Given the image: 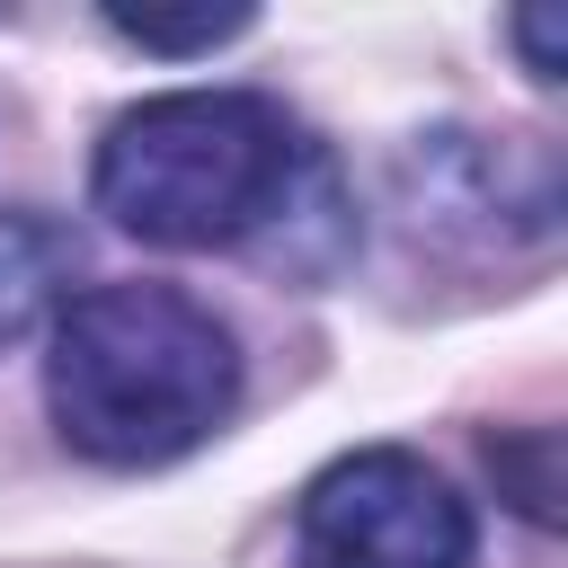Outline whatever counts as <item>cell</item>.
I'll return each instance as SVG.
<instances>
[{
  "label": "cell",
  "instance_id": "5",
  "mask_svg": "<svg viewBox=\"0 0 568 568\" xmlns=\"http://www.w3.org/2000/svg\"><path fill=\"white\" fill-rule=\"evenodd\" d=\"M488 470H497V488L515 497V515L559 524V435H550V426H506V435H488Z\"/></svg>",
  "mask_w": 568,
  "mask_h": 568
},
{
  "label": "cell",
  "instance_id": "2",
  "mask_svg": "<svg viewBox=\"0 0 568 568\" xmlns=\"http://www.w3.org/2000/svg\"><path fill=\"white\" fill-rule=\"evenodd\" d=\"M302 169V133L257 89H169L106 124L98 204L151 248H222L275 222Z\"/></svg>",
  "mask_w": 568,
  "mask_h": 568
},
{
  "label": "cell",
  "instance_id": "6",
  "mask_svg": "<svg viewBox=\"0 0 568 568\" xmlns=\"http://www.w3.org/2000/svg\"><path fill=\"white\" fill-rule=\"evenodd\" d=\"M106 27L142 53H213L222 36L248 27V9H195V18H151V9H106Z\"/></svg>",
  "mask_w": 568,
  "mask_h": 568
},
{
  "label": "cell",
  "instance_id": "4",
  "mask_svg": "<svg viewBox=\"0 0 568 568\" xmlns=\"http://www.w3.org/2000/svg\"><path fill=\"white\" fill-rule=\"evenodd\" d=\"M71 231L44 213H0V346H18L53 302H71Z\"/></svg>",
  "mask_w": 568,
  "mask_h": 568
},
{
  "label": "cell",
  "instance_id": "7",
  "mask_svg": "<svg viewBox=\"0 0 568 568\" xmlns=\"http://www.w3.org/2000/svg\"><path fill=\"white\" fill-rule=\"evenodd\" d=\"M515 44H524L532 80H559V71H568V53H559V9H524V18H515Z\"/></svg>",
  "mask_w": 568,
  "mask_h": 568
},
{
  "label": "cell",
  "instance_id": "3",
  "mask_svg": "<svg viewBox=\"0 0 568 568\" xmlns=\"http://www.w3.org/2000/svg\"><path fill=\"white\" fill-rule=\"evenodd\" d=\"M470 506L417 453H346L293 506V568H470Z\"/></svg>",
  "mask_w": 568,
  "mask_h": 568
},
{
  "label": "cell",
  "instance_id": "1",
  "mask_svg": "<svg viewBox=\"0 0 568 568\" xmlns=\"http://www.w3.org/2000/svg\"><path fill=\"white\" fill-rule=\"evenodd\" d=\"M240 390L231 328L178 284H89L53 320L44 399L71 453L151 470L222 426Z\"/></svg>",
  "mask_w": 568,
  "mask_h": 568
}]
</instances>
